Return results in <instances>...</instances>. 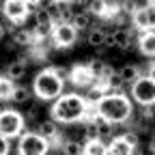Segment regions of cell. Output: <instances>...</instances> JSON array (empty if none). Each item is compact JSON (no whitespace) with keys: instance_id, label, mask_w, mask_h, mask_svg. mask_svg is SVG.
Wrapping results in <instances>:
<instances>
[{"instance_id":"obj_19","label":"cell","mask_w":155,"mask_h":155,"mask_svg":"<svg viewBox=\"0 0 155 155\" xmlns=\"http://www.w3.org/2000/svg\"><path fill=\"white\" fill-rule=\"evenodd\" d=\"M104 41H106V32L101 30V28H88V32H86V43L91 45V48H104Z\"/></svg>"},{"instance_id":"obj_17","label":"cell","mask_w":155,"mask_h":155,"mask_svg":"<svg viewBox=\"0 0 155 155\" xmlns=\"http://www.w3.org/2000/svg\"><path fill=\"white\" fill-rule=\"evenodd\" d=\"M26 69H28V63L24 61V58H19V61H15V63H11L7 67V75L15 82V80H19V78L26 75Z\"/></svg>"},{"instance_id":"obj_33","label":"cell","mask_w":155,"mask_h":155,"mask_svg":"<svg viewBox=\"0 0 155 155\" xmlns=\"http://www.w3.org/2000/svg\"><path fill=\"white\" fill-rule=\"evenodd\" d=\"M56 2H58V0H39L37 9H45V11H48V9H52V7H54Z\"/></svg>"},{"instance_id":"obj_34","label":"cell","mask_w":155,"mask_h":155,"mask_svg":"<svg viewBox=\"0 0 155 155\" xmlns=\"http://www.w3.org/2000/svg\"><path fill=\"white\" fill-rule=\"evenodd\" d=\"M147 75H149L151 80L155 82V63H151V65H149V71H147Z\"/></svg>"},{"instance_id":"obj_26","label":"cell","mask_w":155,"mask_h":155,"mask_svg":"<svg viewBox=\"0 0 155 155\" xmlns=\"http://www.w3.org/2000/svg\"><path fill=\"white\" fill-rule=\"evenodd\" d=\"M11 101H13V104H26V101H30V91H28L26 86H15Z\"/></svg>"},{"instance_id":"obj_18","label":"cell","mask_w":155,"mask_h":155,"mask_svg":"<svg viewBox=\"0 0 155 155\" xmlns=\"http://www.w3.org/2000/svg\"><path fill=\"white\" fill-rule=\"evenodd\" d=\"M91 19H93V13H88V11H75L71 24L78 28V32H80V30H88L91 28Z\"/></svg>"},{"instance_id":"obj_36","label":"cell","mask_w":155,"mask_h":155,"mask_svg":"<svg viewBox=\"0 0 155 155\" xmlns=\"http://www.w3.org/2000/svg\"><path fill=\"white\" fill-rule=\"evenodd\" d=\"M28 5H39V0H26Z\"/></svg>"},{"instance_id":"obj_6","label":"cell","mask_w":155,"mask_h":155,"mask_svg":"<svg viewBox=\"0 0 155 155\" xmlns=\"http://www.w3.org/2000/svg\"><path fill=\"white\" fill-rule=\"evenodd\" d=\"M131 99L140 106H155V82L149 75H140L131 84Z\"/></svg>"},{"instance_id":"obj_37","label":"cell","mask_w":155,"mask_h":155,"mask_svg":"<svg viewBox=\"0 0 155 155\" xmlns=\"http://www.w3.org/2000/svg\"><path fill=\"white\" fill-rule=\"evenodd\" d=\"M45 155H61V153H50V151H48V153H45Z\"/></svg>"},{"instance_id":"obj_2","label":"cell","mask_w":155,"mask_h":155,"mask_svg":"<svg viewBox=\"0 0 155 155\" xmlns=\"http://www.w3.org/2000/svg\"><path fill=\"white\" fill-rule=\"evenodd\" d=\"M97 114L108 119L114 125H123L134 116V104L131 99L121 91V93H106L104 99H99L95 104Z\"/></svg>"},{"instance_id":"obj_39","label":"cell","mask_w":155,"mask_h":155,"mask_svg":"<svg viewBox=\"0 0 155 155\" xmlns=\"http://www.w3.org/2000/svg\"><path fill=\"white\" fill-rule=\"evenodd\" d=\"M0 104H2V101H0ZM0 110H2V108H0Z\"/></svg>"},{"instance_id":"obj_9","label":"cell","mask_w":155,"mask_h":155,"mask_svg":"<svg viewBox=\"0 0 155 155\" xmlns=\"http://www.w3.org/2000/svg\"><path fill=\"white\" fill-rule=\"evenodd\" d=\"M54 19L52 15L45 11V9H37L35 11V39H41V41H45V39L52 35L54 30Z\"/></svg>"},{"instance_id":"obj_3","label":"cell","mask_w":155,"mask_h":155,"mask_svg":"<svg viewBox=\"0 0 155 155\" xmlns=\"http://www.w3.org/2000/svg\"><path fill=\"white\" fill-rule=\"evenodd\" d=\"M63 88H65V80L56 73L54 67H48L43 71H39L35 82H32V91H35V97L39 101H54L63 95Z\"/></svg>"},{"instance_id":"obj_23","label":"cell","mask_w":155,"mask_h":155,"mask_svg":"<svg viewBox=\"0 0 155 155\" xmlns=\"http://www.w3.org/2000/svg\"><path fill=\"white\" fill-rule=\"evenodd\" d=\"M119 73H121V78H123V82H125V84H129V86H131L136 80H138L140 75H142V73H140V69L136 67V65H125V67H121V71H119Z\"/></svg>"},{"instance_id":"obj_28","label":"cell","mask_w":155,"mask_h":155,"mask_svg":"<svg viewBox=\"0 0 155 155\" xmlns=\"http://www.w3.org/2000/svg\"><path fill=\"white\" fill-rule=\"evenodd\" d=\"M121 9H123L125 15L131 17L136 9H140V2H138V0H123V2H121Z\"/></svg>"},{"instance_id":"obj_38","label":"cell","mask_w":155,"mask_h":155,"mask_svg":"<svg viewBox=\"0 0 155 155\" xmlns=\"http://www.w3.org/2000/svg\"><path fill=\"white\" fill-rule=\"evenodd\" d=\"M149 2H151V5H153V7H155V0H149Z\"/></svg>"},{"instance_id":"obj_35","label":"cell","mask_w":155,"mask_h":155,"mask_svg":"<svg viewBox=\"0 0 155 155\" xmlns=\"http://www.w3.org/2000/svg\"><path fill=\"white\" fill-rule=\"evenodd\" d=\"M5 35H7V28H5L2 24H0V39H5Z\"/></svg>"},{"instance_id":"obj_21","label":"cell","mask_w":155,"mask_h":155,"mask_svg":"<svg viewBox=\"0 0 155 155\" xmlns=\"http://www.w3.org/2000/svg\"><path fill=\"white\" fill-rule=\"evenodd\" d=\"M61 149H63L65 155H82V153H84V142L75 140V138L63 140V142H61Z\"/></svg>"},{"instance_id":"obj_20","label":"cell","mask_w":155,"mask_h":155,"mask_svg":"<svg viewBox=\"0 0 155 155\" xmlns=\"http://www.w3.org/2000/svg\"><path fill=\"white\" fill-rule=\"evenodd\" d=\"M13 91H15V84L9 75H0V101H9L13 97Z\"/></svg>"},{"instance_id":"obj_7","label":"cell","mask_w":155,"mask_h":155,"mask_svg":"<svg viewBox=\"0 0 155 155\" xmlns=\"http://www.w3.org/2000/svg\"><path fill=\"white\" fill-rule=\"evenodd\" d=\"M78 35L80 32H78V28L71 22H56L50 39H52L54 48H71L78 41Z\"/></svg>"},{"instance_id":"obj_10","label":"cell","mask_w":155,"mask_h":155,"mask_svg":"<svg viewBox=\"0 0 155 155\" xmlns=\"http://www.w3.org/2000/svg\"><path fill=\"white\" fill-rule=\"evenodd\" d=\"M69 80L78 86V88H88L97 78L93 75V71L88 69V65H73L69 69Z\"/></svg>"},{"instance_id":"obj_13","label":"cell","mask_w":155,"mask_h":155,"mask_svg":"<svg viewBox=\"0 0 155 155\" xmlns=\"http://www.w3.org/2000/svg\"><path fill=\"white\" fill-rule=\"evenodd\" d=\"M108 155H136V147H131L123 136H116L108 142Z\"/></svg>"},{"instance_id":"obj_32","label":"cell","mask_w":155,"mask_h":155,"mask_svg":"<svg viewBox=\"0 0 155 155\" xmlns=\"http://www.w3.org/2000/svg\"><path fill=\"white\" fill-rule=\"evenodd\" d=\"M37 112H39V104H32V106L28 108V112H26L24 119H26V121H35V119H37Z\"/></svg>"},{"instance_id":"obj_1","label":"cell","mask_w":155,"mask_h":155,"mask_svg":"<svg viewBox=\"0 0 155 155\" xmlns=\"http://www.w3.org/2000/svg\"><path fill=\"white\" fill-rule=\"evenodd\" d=\"M86 108H88L86 97L71 93V95H61L58 99H54L52 108H50V114L61 125H73V123H82Z\"/></svg>"},{"instance_id":"obj_22","label":"cell","mask_w":155,"mask_h":155,"mask_svg":"<svg viewBox=\"0 0 155 155\" xmlns=\"http://www.w3.org/2000/svg\"><path fill=\"white\" fill-rule=\"evenodd\" d=\"M91 123H95V127H97V134H99V138L112 136V127H114V123H110L108 119H104V116H99V114H97V116H95V119H93Z\"/></svg>"},{"instance_id":"obj_12","label":"cell","mask_w":155,"mask_h":155,"mask_svg":"<svg viewBox=\"0 0 155 155\" xmlns=\"http://www.w3.org/2000/svg\"><path fill=\"white\" fill-rule=\"evenodd\" d=\"M138 50L147 58H155V30H142L138 35Z\"/></svg>"},{"instance_id":"obj_30","label":"cell","mask_w":155,"mask_h":155,"mask_svg":"<svg viewBox=\"0 0 155 155\" xmlns=\"http://www.w3.org/2000/svg\"><path fill=\"white\" fill-rule=\"evenodd\" d=\"M123 138L131 144V147H138V142H140V138H138V131L136 129H129V131H125L123 134Z\"/></svg>"},{"instance_id":"obj_27","label":"cell","mask_w":155,"mask_h":155,"mask_svg":"<svg viewBox=\"0 0 155 155\" xmlns=\"http://www.w3.org/2000/svg\"><path fill=\"white\" fill-rule=\"evenodd\" d=\"M86 65H88V69L93 71V75L97 78V80H99V78L104 75V69H106V63L101 61V58H91V61H88Z\"/></svg>"},{"instance_id":"obj_25","label":"cell","mask_w":155,"mask_h":155,"mask_svg":"<svg viewBox=\"0 0 155 155\" xmlns=\"http://www.w3.org/2000/svg\"><path fill=\"white\" fill-rule=\"evenodd\" d=\"M106 9H108V0H88V5H86V11L97 17H104Z\"/></svg>"},{"instance_id":"obj_29","label":"cell","mask_w":155,"mask_h":155,"mask_svg":"<svg viewBox=\"0 0 155 155\" xmlns=\"http://www.w3.org/2000/svg\"><path fill=\"white\" fill-rule=\"evenodd\" d=\"M144 13H147V24H149V30H155V7L151 2L144 5Z\"/></svg>"},{"instance_id":"obj_8","label":"cell","mask_w":155,"mask_h":155,"mask_svg":"<svg viewBox=\"0 0 155 155\" xmlns=\"http://www.w3.org/2000/svg\"><path fill=\"white\" fill-rule=\"evenodd\" d=\"M30 9H32V5H28L26 0H5L2 2V15L13 24H22L32 13Z\"/></svg>"},{"instance_id":"obj_5","label":"cell","mask_w":155,"mask_h":155,"mask_svg":"<svg viewBox=\"0 0 155 155\" xmlns=\"http://www.w3.org/2000/svg\"><path fill=\"white\" fill-rule=\"evenodd\" d=\"M50 142L39 131H26L17 140V153L19 155H45L50 151Z\"/></svg>"},{"instance_id":"obj_16","label":"cell","mask_w":155,"mask_h":155,"mask_svg":"<svg viewBox=\"0 0 155 155\" xmlns=\"http://www.w3.org/2000/svg\"><path fill=\"white\" fill-rule=\"evenodd\" d=\"M11 41L15 43V45H35V35L30 32V30H26V28H17V30H13V37H11Z\"/></svg>"},{"instance_id":"obj_14","label":"cell","mask_w":155,"mask_h":155,"mask_svg":"<svg viewBox=\"0 0 155 155\" xmlns=\"http://www.w3.org/2000/svg\"><path fill=\"white\" fill-rule=\"evenodd\" d=\"M112 37H114V48H119V50H129L131 48V43H134V32L129 30V28H116L114 32H112Z\"/></svg>"},{"instance_id":"obj_4","label":"cell","mask_w":155,"mask_h":155,"mask_svg":"<svg viewBox=\"0 0 155 155\" xmlns=\"http://www.w3.org/2000/svg\"><path fill=\"white\" fill-rule=\"evenodd\" d=\"M24 125H26V119L24 114H19L17 110H11V108H2L0 110V134L7 136V138H19L24 134Z\"/></svg>"},{"instance_id":"obj_15","label":"cell","mask_w":155,"mask_h":155,"mask_svg":"<svg viewBox=\"0 0 155 155\" xmlns=\"http://www.w3.org/2000/svg\"><path fill=\"white\" fill-rule=\"evenodd\" d=\"M82 155H108V144L104 138H93L84 142V153Z\"/></svg>"},{"instance_id":"obj_31","label":"cell","mask_w":155,"mask_h":155,"mask_svg":"<svg viewBox=\"0 0 155 155\" xmlns=\"http://www.w3.org/2000/svg\"><path fill=\"white\" fill-rule=\"evenodd\" d=\"M11 153V144H9V138L0 134V155H9Z\"/></svg>"},{"instance_id":"obj_24","label":"cell","mask_w":155,"mask_h":155,"mask_svg":"<svg viewBox=\"0 0 155 155\" xmlns=\"http://www.w3.org/2000/svg\"><path fill=\"white\" fill-rule=\"evenodd\" d=\"M106 84H108V93H121L125 82H123V78L119 71H112L108 78H106Z\"/></svg>"},{"instance_id":"obj_11","label":"cell","mask_w":155,"mask_h":155,"mask_svg":"<svg viewBox=\"0 0 155 155\" xmlns=\"http://www.w3.org/2000/svg\"><path fill=\"white\" fill-rule=\"evenodd\" d=\"M37 131L43 136V138L50 142V144H56L61 142V127H58V123L54 119H48V121H41L37 127Z\"/></svg>"}]
</instances>
